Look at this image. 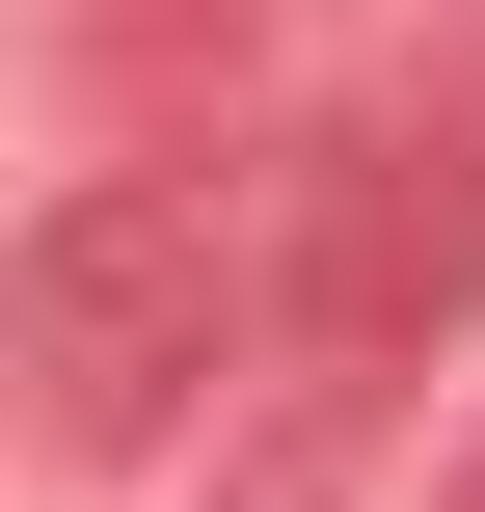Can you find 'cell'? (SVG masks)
Segmentation results:
<instances>
[{
  "label": "cell",
  "instance_id": "6da1fadb",
  "mask_svg": "<svg viewBox=\"0 0 485 512\" xmlns=\"http://www.w3.org/2000/svg\"><path fill=\"white\" fill-rule=\"evenodd\" d=\"M243 324H270V270H243V216L189 162H108V189H54L0 243V378H27L54 459H189L216 378H243Z\"/></svg>",
  "mask_w": 485,
  "mask_h": 512
},
{
  "label": "cell",
  "instance_id": "7a4b0ae2",
  "mask_svg": "<svg viewBox=\"0 0 485 512\" xmlns=\"http://www.w3.org/2000/svg\"><path fill=\"white\" fill-rule=\"evenodd\" d=\"M485 270V162L459 135H405V108H378V135H324V297H297V351H324V378H378V351H405V297H459Z\"/></svg>",
  "mask_w": 485,
  "mask_h": 512
},
{
  "label": "cell",
  "instance_id": "3957f363",
  "mask_svg": "<svg viewBox=\"0 0 485 512\" xmlns=\"http://www.w3.org/2000/svg\"><path fill=\"white\" fill-rule=\"evenodd\" d=\"M324 486H351V405H297V432H270V459H243L216 512H324Z\"/></svg>",
  "mask_w": 485,
  "mask_h": 512
}]
</instances>
